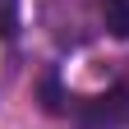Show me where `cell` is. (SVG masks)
Returning a JSON list of instances; mask_svg holds the SVG:
<instances>
[{"mask_svg":"<svg viewBox=\"0 0 129 129\" xmlns=\"http://www.w3.org/2000/svg\"><path fill=\"white\" fill-rule=\"evenodd\" d=\"M102 23L111 37H129V0H102Z\"/></svg>","mask_w":129,"mask_h":129,"instance_id":"cell-2","label":"cell"},{"mask_svg":"<svg viewBox=\"0 0 129 129\" xmlns=\"http://www.w3.org/2000/svg\"><path fill=\"white\" fill-rule=\"evenodd\" d=\"M0 37L5 42L19 37V0H0Z\"/></svg>","mask_w":129,"mask_h":129,"instance_id":"cell-3","label":"cell"},{"mask_svg":"<svg viewBox=\"0 0 129 129\" xmlns=\"http://www.w3.org/2000/svg\"><path fill=\"white\" fill-rule=\"evenodd\" d=\"M78 120L88 129H129V74L115 78L102 97L78 106Z\"/></svg>","mask_w":129,"mask_h":129,"instance_id":"cell-1","label":"cell"}]
</instances>
